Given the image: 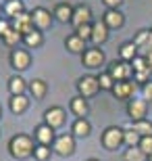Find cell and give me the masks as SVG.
I'll list each match as a JSON object with an SVG mask.
<instances>
[{"label": "cell", "instance_id": "obj_45", "mask_svg": "<svg viewBox=\"0 0 152 161\" xmlns=\"http://www.w3.org/2000/svg\"><path fill=\"white\" fill-rule=\"evenodd\" d=\"M148 161H152V155H150V157H148Z\"/></svg>", "mask_w": 152, "mask_h": 161}, {"label": "cell", "instance_id": "obj_37", "mask_svg": "<svg viewBox=\"0 0 152 161\" xmlns=\"http://www.w3.org/2000/svg\"><path fill=\"white\" fill-rule=\"evenodd\" d=\"M150 75H152V69H144V71H135L134 73V82H140L142 86L146 82H150Z\"/></svg>", "mask_w": 152, "mask_h": 161}, {"label": "cell", "instance_id": "obj_21", "mask_svg": "<svg viewBox=\"0 0 152 161\" xmlns=\"http://www.w3.org/2000/svg\"><path fill=\"white\" fill-rule=\"evenodd\" d=\"M25 90H29V84H25V80L21 75H13L8 80V92H11V96L25 94Z\"/></svg>", "mask_w": 152, "mask_h": 161}, {"label": "cell", "instance_id": "obj_13", "mask_svg": "<svg viewBox=\"0 0 152 161\" xmlns=\"http://www.w3.org/2000/svg\"><path fill=\"white\" fill-rule=\"evenodd\" d=\"M34 138L38 144H44V147H52L54 140H56V134H54V130L50 128V125L46 124H40L38 128L34 130Z\"/></svg>", "mask_w": 152, "mask_h": 161}, {"label": "cell", "instance_id": "obj_41", "mask_svg": "<svg viewBox=\"0 0 152 161\" xmlns=\"http://www.w3.org/2000/svg\"><path fill=\"white\" fill-rule=\"evenodd\" d=\"M146 53H152V30H150V38H148V44H146Z\"/></svg>", "mask_w": 152, "mask_h": 161}, {"label": "cell", "instance_id": "obj_10", "mask_svg": "<svg viewBox=\"0 0 152 161\" xmlns=\"http://www.w3.org/2000/svg\"><path fill=\"white\" fill-rule=\"evenodd\" d=\"M11 25H13V30H17L21 36H27L29 31H34V19H31V13H19L17 17H13L11 19Z\"/></svg>", "mask_w": 152, "mask_h": 161}, {"label": "cell", "instance_id": "obj_12", "mask_svg": "<svg viewBox=\"0 0 152 161\" xmlns=\"http://www.w3.org/2000/svg\"><path fill=\"white\" fill-rule=\"evenodd\" d=\"M111 92L115 94L117 101H127L129 103L131 96H134V92H135V82H129V80H125V82H115Z\"/></svg>", "mask_w": 152, "mask_h": 161}, {"label": "cell", "instance_id": "obj_30", "mask_svg": "<svg viewBox=\"0 0 152 161\" xmlns=\"http://www.w3.org/2000/svg\"><path fill=\"white\" fill-rule=\"evenodd\" d=\"M98 84H100V90H113V86H115V80L111 78V73L104 71L98 75Z\"/></svg>", "mask_w": 152, "mask_h": 161}, {"label": "cell", "instance_id": "obj_4", "mask_svg": "<svg viewBox=\"0 0 152 161\" xmlns=\"http://www.w3.org/2000/svg\"><path fill=\"white\" fill-rule=\"evenodd\" d=\"M104 61H106V57H104V53H102V48H98V46L88 48V50L81 54V63H83V67H88V69H100V67L104 65Z\"/></svg>", "mask_w": 152, "mask_h": 161}, {"label": "cell", "instance_id": "obj_16", "mask_svg": "<svg viewBox=\"0 0 152 161\" xmlns=\"http://www.w3.org/2000/svg\"><path fill=\"white\" fill-rule=\"evenodd\" d=\"M73 8H75V6L67 4V2H59V4L54 6L52 15H54L56 21H60V23H71V19H73Z\"/></svg>", "mask_w": 152, "mask_h": 161}, {"label": "cell", "instance_id": "obj_24", "mask_svg": "<svg viewBox=\"0 0 152 161\" xmlns=\"http://www.w3.org/2000/svg\"><path fill=\"white\" fill-rule=\"evenodd\" d=\"M29 92H31V96H34L35 101H42L48 92V84L44 82V80H31L29 82Z\"/></svg>", "mask_w": 152, "mask_h": 161}, {"label": "cell", "instance_id": "obj_29", "mask_svg": "<svg viewBox=\"0 0 152 161\" xmlns=\"http://www.w3.org/2000/svg\"><path fill=\"white\" fill-rule=\"evenodd\" d=\"M50 153H52V149H50V147H44V144H35L34 157H35L38 161H46V159H50Z\"/></svg>", "mask_w": 152, "mask_h": 161}, {"label": "cell", "instance_id": "obj_32", "mask_svg": "<svg viewBox=\"0 0 152 161\" xmlns=\"http://www.w3.org/2000/svg\"><path fill=\"white\" fill-rule=\"evenodd\" d=\"M2 40H4V44H6V46H17V42H21V40H23V36H21V34H19L17 30H11V31H8V34H6L4 38H2Z\"/></svg>", "mask_w": 152, "mask_h": 161}, {"label": "cell", "instance_id": "obj_43", "mask_svg": "<svg viewBox=\"0 0 152 161\" xmlns=\"http://www.w3.org/2000/svg\"><path fill=\"white\" fill-rule=\"evenodd\" d=\"M88 161H100V159H88Z\"/></svg>", "mask_w": 152, "mask_h": 161}, {"label": "cell", "instance_id": "obj_23", "mask_svg": "<svg viewBox=\"0 0 152 161\" xmlns=\"http://www.w3.org/2000/svg\"><path fill=\"white\" fill-rule=\"evenodd\" d=\"M71 132H73V136H90V132H92V125H90L88 117H81V119H75L73 121V128H71Z\"/></svg>", "mask_w": 152, "mask_h": 161}, {"label": "cell", "instance_id": "obj_38", "mask_svg": "<svg viewBox=\"0 0 152 161\" xmlns=\"http://www.w3.org/2000/svg\"><path fill=\"white\" fill-rule=\"evenodd\" d=\"M11 30H13L11 19H8V17H0V38H4Z\"/></svg>", "mask_w": 152, "mask_h": 161}, {"label": "cell", "instance_id": "obj_25", "mask_svg": "<svg viewBox=\"0 0 152 161\" xmlns=\"http://www.w3.org/2000/svg\"><path fill=\"white\" fill-rule=\"evenodd\" d=\"M2 8H4L6 17L13 19V17H17L19 13H23V0H6Z\"/></svg>", "mask_w": 152, "mask_h": 161}, {"label": "cell", "instance_id": "obj_19", "mask_svg": "<svg viewBox=\"0 0 152 161\" xmlns=\"http://www.w3.org/2000/svg\"><path fill=\"white\" fill-rule=\"evenodd\" d=\"M71 111H73V115H77V119H81V117H86V115L90 113V105H88V101L83 98V96H79L77 94L75 98H71Z\"/></svg>", "mask_w": 152, "mask_h": 161}, {"label": "cell", "instance_id": "obj_33", "mask_svg": "<svg viewBox=\"0 0 152 161\" xmlns=\"http://www.w3.org/2000/svg\"><path fill=\"white\" fill-rule=\"evenodd\" d=\"M131 67H134V73L135 71H144V69H150V67H148L146 57H142V54H138V57L131 61Z\"/></svg>", "mask_w": 152, "mask_h": 161}, {"label": "cell", "instance_id": "obj_7", "mask_svg": "<svg viewBox=\"0 0 152 161\" xmlns=\"http://www.w3.org/2000/svg\"><path fill=\"white\" fill-rule=\"evenodd\" d=\"M108 73H111V78L115 82H125V80L131 78V73H134V67L125 63V61H113L111 65H108Z\"/></svg>", "mask_w": 152, "mask_h": 161}, {"label": "cell", "instance_id": "obj_28", "mask_svg": "<svg viewBox=\"0 0 152 161\" xmlns=\"http://www.w3.org/2000/svg\"><path fill=\"white\" fill-rule=\"evenodd\" d=\"M123 159H125V161H148V157L142 153L140 147H129V149L125 151Z\"/></svg>", "mask_w": 152, "mask_h": 161}, {"label": "cell", "instance_id": "obj_20", "mask_svg": "<svg viewBox=\"0 0 152 161\" xmlns=\"http://www.w3.org/2000/svg\"><path fill=\"white\" fill-rule=\"evenodd\" d=\"M8 107H11V111L15 115H21L27 111V107H29V98L25 94H19V96H11V101H8Z\"/></svg>", "mask_w": 152, "mask_h": 161}, {"label": "cell", "instance_id": "obj_22", "mask_svg": "<svg viewBox=\"0 0 152 161\" xmlns=\"http://www.w3.org/2000/svg\"><path fill=\"white\" fill-rule=\"evenodd\" d=\"M119 57H121V61H125V63H131V61L138 57V46L134 44V40L123 42L121 48H119Z\"/></svg>", "mask_w": 152, "mask_h": 161}, {"label": "cell", "instance_id": "obj_36", "mask_svg": "<svg viewBox=\"0 0 152 161\" xmlns=\"http://www.w3.org/2000/svg\"><path fill=\"white\" fill-rule=\"evenodd\" d=\"M75 34L79 38H81V40H92V23H88V25H81V27H77L75 30Z\"/></svg>", "mask_w": 152, "mask_h": 161}, {"label": "cell", "instance_id": "obj_14", "mask_svg": "<svg viewBox=\"0 0 152 161\" xmlns=\"http://www.w3.org/2000/svg\"><path fill=\"white\" fill-rule=\"evenodd\" d=\"M71 23L77 27H81V25H88L92 23V8L88 4H77L73 8V19H71Z\"/></svg>", "mask_w": 152, "mask_h": 161}, {"label": "cell", "instance_id": "obj_44", "mask_svg": "<svg viewBox=\"0 0 152 161\" xmlns=\"http://www.w3.org/2000/svg\"><path fill=\"white\" fill-rule=\"evenodd\" d=\"M0 117H2V107H0Z\"/></svg>", "mask_w": 152, "mask_h": 161}, {"label": "cell", "instance_id": "obj_40", "mask_svg": "<svg viewBox=\"0 0 152 161\" xmlns=\"http://www.w3.org/2000/svg\"><path fill=\"white\" fill-rule=\"evenodd\" d=\"M102 2H104L108 8H119V6L123 4V0H102Z\"/></svg>", "mask_w": 152, "mask_h": 161}, {"label": "cell", "instance_id": "obj_31", "mask_svg": "<svg viewBox=\"0 0 152 161\" xmlns=\"http://www.w3.org/2000/svg\"><path fill=\"white\" fill-rule=\"evenodd\" d=\"M148 38H150V30H140V31H138V36L134 38V44L138 48H146Z\"/></svg>", "mask_w": 152, "mask_h": 161}, {"label": "cell", "instance_id": "obj_9", "mask_svg": "<svg viewBox=\"0 0 152 161\" xmlns=\"http://www.w3.org/2000/svg\"><path fill=\"white\" fill-rule=\"evenodd\" d=\"M146 113H148V103L144 98H131L127 103V117L131 121L146 119Z\"/></svg>", "mask_w": 152, "mask_h": 161}, {"label": "cell", "instance_id": "obj_8", "mask_svg": "<svg viewBox=\"0 0 152 161\" xmlns=\"http://www.w3.org/2000/svg\"><path fill=\"white\" fill-rule=\"evenodd\" d=\"M65 121H67V113H65V109L60 107H50L44 111V124L50 125L52 130H59V128H63Z\"/></svg>", "mask_w": 152, "mask_h": 161}, {"label": "cell", "instance_id": "obj_26", "mask_svg": "<svg viewBox=\"0 0 152 161\" xmlns=\"http://www.w3.org/2000/svg\"><path fill=\"white\" fill-rule=\"evenodd\" d=\"M129 130L138 132L140 136H152V124L148 119H142V121H131L129 124Z\"/></svg>", "mask_w": 152, "mask_h": 161}, {"label": "cell", "instance_id": "obj_17", "mask_svg": "<svg viewBox=\"0 0 152 161\" xmlns=\"http://www.w3.org/2000/svg\"><path fill=\"white\" fill-rule=\"evenodd\" d=\"M65 48H67L69 53H73V54H83L86 50H88V46H86V40H81L77 34H71V36H67V40H65Z\"/></svg>", "mask_w": 152, "mask_h": 161}, {"label": "cell", "instance_id": "obj_39", "mask_svg": "<svg viewBox=\"0 0 152 161\" xmlns=\"http://www.w3.org/2000/svg\"><path fill=\"white\" fill-rule=\"evenodd\" d=\"M142 98H144L146 103H152V80L142 86Z\"/></svg>", "mask_w": 152, "mask_h": 161}, {"label": "cell", "instance_id": "obj_18", "mask_svg": "<svg viewBox=\"0 0 152 161\" xmlns=\"http://www.w3.org/2000/svg\"><path fill=\"white\" fill-rule=\"evenodd\" d=\"M106 40H108V27L104 25V21H96V23H92V42L94 44L100 46V44H104Z\"/></svg>", "mask_w": 152, "mask_h": 161}, {"label": "cell", "instance_id": "obj_11", "mask_svg": "<svg viewBox=\"0 0 152 161\" xmlns=\"http://www.w3.org/2000/svg\"><path fill=\"white\" fill-rule=\"evenodd\" d=\"M31 63V54L23 48H13L11 50V67L15 71H25Z\"/></svg>", "mask_w": 152, "mask_h": 161}, {"label": "cell", "instance_id": "obj_6", "mask_svg": "<svg viewBox=\"0 0 152 161\" xmlns=\"http://www.w3.org/2000/svg\"><path fill=\"white\" fill-rule=\"evenodd\" d=\"M31 19H34V27L35 30L44 31V30H48V27L52 25L54 15L48 11V8H44V6H35L34 11H31Z\"/></svg>", "mask_w": 152, "mask_h": 161}, {"label": "cell", "instance_id": "obj_1", "mask_svg": "<svg viewBox=\"0 0 152 161\" xmlns=\"http://www.w3.org/2000/svg\"><path fill=\"white\" fill-rule=\"evenodd\" d=\"M34 151H35V142L27 134H15L8 140V153L15 159H27V157L34 155Z\"/></svg>", "mask_w": 152, "mask_h": 161}, {"label": "cell", "instance_id": "obj_34", "mask_svg": "<svg viewBox=\"0 0 152 161\" xmlns=\"http://www.w3.org/2000/svg\"><path fill=\"white\" fill-rule=\"evenodd\" d=\"M140 140H142V136L138 134V132H134V130L125 132V144H127V147H138Z\"/></svg>", "mask_w": 152, "mask_h": 161}, {"label": "cell", "instance_id": "obj_27", "mask_svg": "<svg viewBox=\"0 0 152 161\" xmlns=\"http://www.w3.org/2000/svg\"><path fill=\"white\" fill-rule=\"evenodd\" d=\"M23 42H25V46H27V48H38V46H42L44 36H42L40 30H34V31H29L27 36H23Z\"/></svg>", "mask_w": 152, "mask_h": 161}, {"label": "cell", "instance_id": "obj_5", "mask_svg": "<svg viewBox=\"0 0 152 161\" xmlns=\"http://www.w3.org/2000/svg\"><path fill=\"white\" fill-rule=\"evenodd\" d=\"M98 90H100V84H98V78H96V75H83V78L77 80V92H79V96H83L86 101L92 98Z\"/></svg>", "mask_w": 152, "mask_h": 161}, {"label": "cell", "instance_id": "obj_3", "mask_svg": "<svg viewBox=\"0 0 152 161\" xmlns=\"http://www.w3.org/2000/svg\"><path fill=\"white\" fill-rule=\"evenodd\" d=\"M52 151L60 157L73 155L75 153V136L73 134H60V136H56V140L52 144Z\"/></svg>", "mask_w": 152, "mask_h": 161}, {"label": "cell", "instance_id": "obj_15", "mask_svg": "<svg viewBox=\"0 0 152 161\" xmlns=\"http://www.w3.org/2000/svg\"><path fill=\"white\" fill-rule=\"evenodd\" d=\"M102 21H104V25L108 30H119V27L125 25V15H123L119 8H108V11L104 13Z\"/></svg>", "mask_w": 152, "mask_h": 161}, {"label": "cell", "instance_id": "obj_42", "mask_svg": "<svg viewBox=\"0 0 152 161\" xmlns=\"http://www.w3.org/2000/svg\"><path fill=\"white\" fill-rule=\"evenodd\" d=\"M144 57H146V61H148V67L152 69V53H146Z\"/></svg>", "mask_w": 152, "mask_h": 161}, {"label": "cell", "instance_id": "obj_35", "mask_svg": "<svg viewBox=\"0 0 152 161\" xmlns=\"http://www.w3.org/2000/svg\"><path fill=\"white\" fill-rule=\"evenodd\" d=\"M142 149V153L146 157H150L152 155V136H142V140H140V144H138Z\"/></svg>", "mask_w": 152, "mask_h": 161}, {"label": "cell", "instance_id": "obj_2", "mask_svg": "<svg viewBox=\"0 0 152 161\" xmlns=\"http://www.w3.org/2000/svg\"><path fill=\"white\" fill-rule=\"evenodd\" d=\"M100 142L106 151H117L121 144H125V130L117 128V125H108L104 132H102V138Z\"/></svg>", "mask_w": 152, "mask_h": 161}]
</instances>
